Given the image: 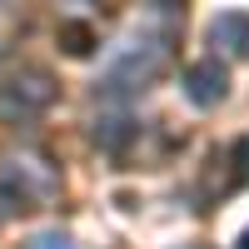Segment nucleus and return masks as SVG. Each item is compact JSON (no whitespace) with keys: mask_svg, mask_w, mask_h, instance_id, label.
<instances>
[{"mask_svg":"<svg viewBox=\"0 0 249 249\" xmlns=\"http://www.w3.org/2000/svg\"><path fill=\"white\" fill-rule=\"evenodd\" d=\"M234 249H249V230H244V234H239V244H234Z\"/></svg>","mask_w":249,"mask_h":249,"instance_id":"1a4fd4ad","label":"nucleus"},{"mask_svg":"<svg viewBox=\"0 0 249 249\" xmlns=\"http://www.w3.org/2000/svg\"><path fill=\"white\" fill-rule=\"evenodd\" d=\"M164 60H170L164 35H135V40H124V45H115L105 75H100V95H105V100H124V95L144 90L164 70Z\"/></svg>","mask_w":249,"mask_h":249,"instance_id":"f257e3e1","label":"nucleus"},{"mask_svg":"<svg viewBox=\"0 0 249 249\" xmlns=\"http://www.w3.org/2000/svg\"><path fill=\"white\" fill-rule=\"evenodd\" d=\"M210 45H214V55L249 60V15H244V10L214 15V20H210Z\"/></svg>","mask_w":249,"mask_h":249,"instance_id":"20e7f679","label":"nucleus"},{"mask_svg":"<svg viewBox=\"0 0 249 249\" xmlns=\"http://www.w3.org/2000/svg\"><path fill=\"white\" fill-rule=\"evenodd\" d=\"M190 249H199V244H190Z\"/></svg>","mask_w":249,"mask_h":249,"instance_id":"9d476101","label":"nucleus"},{"mask_svg":"<svg viewBox=\"0 0 249 249\" xmlns=\"http://www.w3.org/2000/svg\"><path fill=\"white\" fill-rule=\"evenodd\" d=\"M55 40H60V50H65L70 60H85V55H95V30L85 25V20H60V30H55Z\"/></svg>","mask_w":249,"mask_h":249,"instance_id":"39448f33","label":"nucleus"},{"mask_svg":"<svg viewBox=\"0 0 249 249\" xmlns=\"http://www.w3.org/2000/svg\"><path fill=\"white\" fill-rule=\"evenodd\" d=\"M55 95H60V85L45 70H15V75L0 80V120L5 124H30L55 105Z\"/></svg>","mask_w":249,"mask_h":249,"instance_id":"f03ea898","label":"nucleus"},{"mask_svg":"<svg viewBox=\"0 0 249 249\" xmlns=\"http://www.w3.org/2000/svg\"><path fill=\"white\" fill-rule=\"evenodd\" d=\"M25 249H75V239H70V234H60V230H45V234L25 239Z\"/></svg>","mask_w":249,"mask_h":249,"instance_id":"6e6552de","label":"nucleus"},{"mask_svg":"<svg viewBox=\"0 0 249 249\" xmlns=\"http://www.w3.org/2000/svg\"><path fill=\"white\" fill-rule=\"evenodd\" d=\"M230 164H234V184H249V135L230 144Z\"/></svg>","mask_w":249,"mask_h":249,"instance_id":"0eeeda50","label":"nucleus"},{"mask_svg":"<svg viewBox=\"0 0 249 249\" xmlns=\"http://www.w3.org/2000/svg\"><path fill=\"white\" fill-rule=\"evenodd\" d=\"M184 95H190V105H199V110H214L219 100L230 95V70L219 65V55L195 60V65L184 70Z\"/></svg>","mask_w":249,"mask_h":249,"instance_id":"7ed1b4c3","label":"nucleus"},{"mask_svg":"<svg viewBox=\"0 0 249 249\" xmlns=\"http://www.w3.org/2000/svg\"><path fill=\"white\" fill-rule=\"evenodd\" d=\"M0 5H5V0H0Z\"/></svg>","mask_w":249,"mask_h":249,"instance_id":"9b49d317","label":"nucleus"},{"mask_svg":"<svg viewBox=\"0 0 249 249\" xmlns=\"http://www.w3.org/2000/svg\"><path fill=\"white\" fill-rule=\"evenodd\" d=\"M95 140H100V144H105V150H110V155H120V150H124V144H130V140H135V124H130V120H124V115H105V120H95Z\"/></svg>","mask_w":249,"mask_h":249,"instance_id":"423d86ee","label":"nucleus"}]
</instances>
